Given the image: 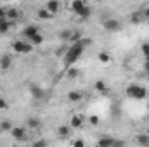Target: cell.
Listing matches in <instances>:
<instances>
[{"label": "cell", "instance_id": "obj_11", "mask_svg": "<svg viewBox=\"0 0 149 147\" xmlns=\"http://www.w3.org/2000/svg\"><path fill=\"white\" fill-rule=\"evenodd\" d=\"M113 142H114L113 137H101V139L97 140V147H111Z\"/></svg>", "mask_w": 149, "mask_h": 147}, {"label": "cell", "instance_id": "obj_26", "mask_svg": "<svg viewBox=\"0 0 149 147\" xmlns=\"http://www.w3.org/2000/svg\"><path fill=\"white\" fill-rule=\"evenodd\" d=\"M95 88H97L99 92H106V83H104L102 80H99V81H95Z\"/></svg>", "mask_w": 149, "mask_h": 147}, {"label": "cell", "instance_id": "obj_4", "mask_svg": "<svg viewBox=\"0 0 149 147\" xmlns=\"http://www.w3.org/2000/svg\"><path fill=\"white\" fill-rule=\"evenodd\" d=\"M102 28L106 30V31H109V33H116V31H120L121 30V23L118 21V19H104V23H102Z\"/></svg>", "mask_w": 149, "mask_h": 147}, {"label": "cell", "instance_id": "obj_29", "mask_svg": "<svg viewBox=\"0 0 149 147\" xmlns=\"http://www.w3.org/2000/svg\"><path fill=\"white\" fill-rule=\"evenodd\" d=\"M127 144H125V140H120V139H114V142H113L111 147H125Z\"/></svg>", "mask_w": 149, "mask_h": 147}, {"label": "cell", "instance_id": "obj_1", "mask_svg": "<svg viewBox=\"0 0 149 147\" xmlns=\"http://www.w3.org/2000/svg\"><path fill=\"white\" fill-rule=\"evenodd\" d=\"M85 52V45H83V42H81V38L78 40V42H74L71 43V47L64 52V55H63V61H64V66H66V69H70V68H73L74 62L81 57V54Z\"/></svg>", "mask_w": 149, "mask_h": 147}, {"label": "cell", "instance_id": "obj_38", "mask_svg": "<svg viewBox=\"0 0 149 147\" xmlns=\"http://www.w3.org/2000/svg\"><path fill=\"white\" fill-rule=\"evenodd\" d=\"M0 99H2V94H0Z\"/></svg>", "mask_w": 149, "mask_h": 147}, {"label": "cell", "instance_id": "obj_24", "mask_svg": "<svg viewBox=\"0 0 149 147\" xmlns=\"http://www.w3.org/2000/svg\"><path fill=\"white\" fill-rule=\"evenodd\" d=\"M31 147H49V142L47 140H43V139H40V140H35Z\"/></svg>", "mask_w": 149, "mask_h": 147}, {"label": "cell", "instance_id": "obj_21", "mask_svg": "<svg viewBox=\"0 0 149 147\" xmlns=\"http://www.w3.org/2000/svg\"><path fill=\"white\" fill-rule=\"evenodd\" d=\"M37 14H38V17H40V19H50V17H52V14H49V12L45 10V7H42Z\"/></svg>", "mask_w": 149, "mask_h": 147}, {"label": "cell", "instance_id": "obj_34", "mask_svg": "<svg viewBox=\"0 0 149 147\" xmlns=\"http://www.w3.org/2000/svg\"><path fill=\"white\" fill-rule=\"evenodd\" d=\"M144 71L149 73V61H144Z\"/></svg>", "mask_w": 149, "mask_h": 147}, {"label": "cell", "instance_id": "obj_27", "mask_svg": "<svg viewBox=\"0 0 149 147\" xmlns=\"http://www.w3.org/2000/svg\"><path fill=\"white\" fill-rule=\"evenodd\" d=\"M66 73H68V78H76L78 76V69L76 68H70V69H66Z\"/></svg>", "mask_w": 149, "mask_h": 147}, {"label": "cell", "instance_id": "obj_25", "mask_svg": "<svg viewBox=\"0 0 149 147\" xmlns=\"http://www.w3.org/2000/svg\"><path fill=\"white\" fill-rule=\"evenodd\" d=\"M141 50H142V54H144V59H146V61H149V43H142Z\"/></svg>", "mask_w": 149, "mask_h": 147}, {"label": "cell", "instance_id": "obj_30", "mask_svg": "<svg viewBox=\"0 0 149 147\" xmlns=\"http://www.w3.org/2000/svg\"><path fill=\"white\" fill-rule=\"evenodd\" d=\"M73 147H85V142H83L81 139H76L73 142Z\"/></svg>", "mask_w": 149, "mask_h": 147}, {"label": "cell", "instance_id": "obj_31", "mask_svg": "<svg viewBox=\"0 0 149 147\" xmlns=\"http://www.w3.org/2000/svg\"><path fill=\"white\" fill-rule=\"evenodd\" d=\"M88 123H90V125H97V123H99V118H97V116H90V118H88Z\"/></svg>", "mask_w": 149, "mask_h": 147}, {"label": "cell", "instance_id": "obj_16", "mask_svg": "<svg viewBox=\"0 0 149 147\" xmlns=\"http://www.w3.org/2000/svg\"><path fill=\"white\" fill-rule=\"evenodd\" d=\"M57 133H59V137H61V139H66V137L70 135V126L61 125V126H59V130H57Z\"/></svg>", "mask_w": 149, "mask_h": 147}, {"label": "cell", "instance_id": "obj_19", "mask_svg": "<svg viewBox=\"0 0 149 147\" xmlns=\"http://www.w3.org/2000/svg\"><path fill=\"white\" fill-rule=\"evenodd\" d=\"M30 43H31V45H42V43H43L42 33H38V35H35L33 38H30Z\"/></svg>", "mask_w": 149, "mask_h": 147}, {"label": "cell", "instance_id": "obj_35", "mask_svg": "<svg viewBox=\"0 0 149 147\" xmlns=\"http://www.w3.org/2000/svg\"><path fill=\"white\" fill-rule=\"evenodd\" d=\"M144 16H146V17H149V7H146V9H144Z\"/></svg>", "mask_w": 149, "mask_h": 147}, {"label": "cell", "instance_id": "obj_9", "mask_svg": "<svg viewBox=\"0 0 149 147\" xmlns=\"http://www.w3.org/2000/svg\"><path fill=\"white\" fill-rule=\"evenodd\" d=\"M5 19L7 21H17L19 19V10L17 9H5Z\"/></svg>", "mask_w": 149, "mask_h": 147}, {"label": "cell", "instance_id": "obj_7", "mask_svg": "<svg viewBox=\"0 0 149 147\" xmlns=\"http://www.w3.org/2000/svg\"><path fill=\"white\" fill-rule=\"evenodd\" d=\"M59 9H61V3H59V2H56V0H50V2H47V3H45V10H47L49 14H52V16H54V14H57V10H59Z\"/></svg>", "mask_w": 149, "mask_h": 147}, {"label": "cell", "instance_id": "obj_6", "mask_svg": "<svg viewBox=\"0 0 149 147\" xmlns=\"http://www.w3.org/2000/svg\"><path fill=\"white\" fill-rule=\"evenodd\" d=\"M10 66H12V57L7 55V54H3V55L0 57V69H2V71H9Z\"/></svg>", "mask_w": 149, "mask_h": 147}, {"label": "cell", "instance_id": "obj_36", "mask_svg": "<svg viewBox=\"0 0 149 147\" xmlns=\"http://www.w3.org/2000/svg\"><path fill=\"white\" fill-rule=\"evenodd\" d=\"M148 147H149V133H148Z\"/></svg>", "mask_w": 149, "mask_h": 147}, {"label": "cell", "instance_id": "obj_5", "mask_svg": "<svg viewBox=\"0 0 149 147\" xmlns=\"http://www.w3.org/2000/svg\"><path fill=\"white\" fill-rule=\"evenodd\" d=\"M10 135H12L14 140H19V142H23V140L28 139V137H26V128H23V126H14V128L10 130Z\"/></svg>", "mask_w": 149, "mask_h": 147}, {"label": "cell", "instance_id": "obj_14", "mask_svg": "<svg viewBox=\"0 0 149 147\" xmlns=\"http://www.w3.org/2000/svg\"><path fill=\"white\" fill-rule=\"evenodd\" d=\"M30 92H31V95H33L35 99H42V97H43V92H42V88H40L38 85H35V83L30 87Z\"/></svg>", "mask_w": 149, "mask_h": 147}, {"label": "cell", "instance_id": "obj_2", "mask_svg": "<svg viewBox=\"0 0 149 147\" xmlns=\"http://www.w3.org/2000/svg\"><path fill=\"white\" fill-rule=\"evenodd\" d=\"M127 95L130 99H135V101H142L148 97V90L141 85H128L127 87Z\"/></svg>", "mask_w": 149, "mask_h": 147}, {"label": "cell", "instance_id": "obj_17", "mask_svg": "<svg viewBox=\"0 0 149 147\" xmlns=\"http://www.w3.org/2000/svg\"><path fill=\"white\" fill-rule=\"evenodd\" d=\"M10 24H12L10 21L2 19V21H0V33H2V35H3V33H7V31H9V28H10Z\"/></svg>", "mask_w": 149, "mask_h": 147}, {"label": "cell", "instance_id": "obj_22", "mask_svg": "<svg viewBox=\"0 0 149 147\" xmlns=\"http://www.w3.org/2000/svg\"><path fill=\"white\" fill-rule=\"evenodd\" d=\"M90 12H92V9H90V7L87 5V7H85V9H83V10H81V12H80L78 16H80L81 19H87V17H90Z\"/></svg>", "mask_w": 149, "mask_h": 147}, {"label": "cell", "instance_id": "obj_15", "mask_svg": "<svg viewBox=\"0 0 149 147\" xmlns=\"http://www.w3.org/2000/svg\"><path fill=\"white\" fill-rule=\"evenodd\" d=\"M26 126H28L30 130H37V128H40V119H38V118H28Z\"/></svg>", "mask_w": 149, "mask_h": 147}, {"label": "cell", "instance_id": "obj_20", "mask_svg": "<svg viewBox=\"0 0 149 147\" xmlns=\"http://www.w3.org/2000/svg\"><path fill=\"white\" fill-rule=\"evenodd\" d=\"M0 126H2V132H10L14 126H12V123L10 121H7V119H3L2 123H0Z\"/></svg>", "mask_w": 149, "mask_h": 147}, {"label": "cell", "instance_id": "obj_23", "mask_svg": "<svg viewBox=\"0 0 149 147\" xmlns=\"http://www.w3.org/2000/svg\"><path fill=\"white\" fill-rule=\"evenodd\" d=\"M99 61H101V62H109V61H111V55H109L108 52H101V54H99Z\"/></svg>", "mask_w": 149, "mask_h": 147}, {"label": "cell", "instance_id": "obj_33", "mask_svg": "<svg viewBox=\"0 0 149 147\" xmlns=\"http://www.w3.org/2000/svg\"><path fill=\"white\" fill-rule=\"evenodd\" d=\"M5 19V9H0V21Z\"/></svg>", "mask_w": 149, "mask_h": 147}, {"label": "cell", "instance_id": "obj_28", "mask_svg": "<svg viewBox=\"0 0 149 147\" xmlns=\"http://www.w3.org/2000/svg\"><path fill=\"white\" fill-rule=\"evenodd\" d=\"M59 37H61V40H68V42H70V38H71V31H68V30H66V31H61Z\"/></svg>", "mask_w": 149, "mask_h": 147}, {"label": "cell", "instance_id": "obj_18", "mask_svg": "<svg viewBox=\"0 0 149 147\" xmlns=\"http://www.w3.org/2000/svg\"><path fill=\"white\" fill-rule=\"evenodd\" d=\"M137 144H139L141 147H148V133L137 135Z\"/></svg>", "mask_w": 149, "mask_h": 147}, {"label": "cell", "instance_id": "obj_13", "mask_svg": "<svg viewBox=\"0 0 149 147\" xmlns=\"http://www.w3.org/2000/svg\"><path fill=\"white\" fill-rule=\"evenodd\" d=\"M70 126H73V128H81V126H83V118L78 116V114H74L73 118H71V121H70Z\"/></svg>", "mask_w": 149, "mask_h": 147}, {"label": "cell", "instance_id": "obj_3", "mask_svg": "<svg viewBox=\"0 0 149 147\" xmlns=\"http://www.w3.org/2000/svg\"><path fill=\"white\" fill-rule=\"evenodd\" d=\"M12 50L16 52V54H30L31 50H33V45L30 43V42H23V40H17V42H14L12 43Z\"/></svg>", "mask_w": 149, "mask_h": 147}, {"label": "cell", "instance_id": "obj_10", "mask_svg": "<svg viewBox=\"0 0 149 147\" xmlns=\"http://www.w3.org/2000/svg\"><path fill=\"white\" fill-rule=\"evenodd\" d=\"M85 7H87V3L81 2V0H74V2H71V10H73L74 14H80Z\"/></svg>", "mask_w": 149, "mask_h": 147}, {"label": "cell", "instance_id": "obj_8", "mask_svg": "<svg viewBox=\"0 0 149 147\" xmlns=\"http://www.w3.org/2000/svg\"><path fill=\"white\" fill-rule=\"evenodd\" d=\"M40 33V30H38V26H33V24H30V26H26L24 30H23V35H24V38H33L35 35H38Z\"/></svg>", "mask_w": 149, "mask_h": 147}, {"label": "cell", "instance_id": "obj_32", "mask_svg": "<svg viewBox=\"0 0 149 147\" xmlns=\"http://www.w3.org/2000/svg\"><path fill=\"white\" fill-rule=\"evenodd\" d=\"M7 107H9V104H7V101L2 97V99H0V109H7Z\"/></svg>", "mask_w": 149, "mask_h": 147}, {"label": "cell", "instance_id": "obj_12", "mask_svg": "<svg viewBox=\"0 0 149 147\" xmlns=\"http://www.w3.org/2000/svg\"><path fill=\"white\" fill-rule=\"evenodd\" d=\"M68 101H70V102H80V101H81V92H78V90L68 92Z\"/></svg>", "mask_w": 149, "mask_h": 147}, {"label": "cell", "instance_id": "obj_37", "mask_svg": "<svg viewBox=\"0 0 149 147\" xmlns=\"http://www.w3.org/2000/svg\"><path fill=\"white\" fill-rule=\"evenodd\" d=\"M0 132H2V126H0Z\"/></svg>", "mask_w": 149, "mask_h": 147}]
</instances>
